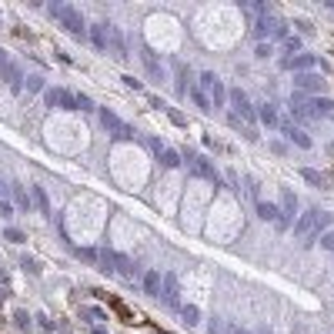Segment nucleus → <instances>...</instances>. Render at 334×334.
Returning <instances> with one entry per match:
<instances>
[{"label": "nucleus", "mask_w": 334, "mask_h": 334, "mask_svg": "<svg viewBox=\"0 0 334 334\" xmlns=\"http://www.w3.org/2000/svg\"><path fill=\"white\" fill-rule=\"evenodd\" d=\"M160 164L164 167H181V154L171 151V147H164V151H160Z\"/></svg>", "instance_id": "412c9836"}, {"label": "nucleus", "mask_w": 334, "mask_h": 334, "mask_svg": "<svg viewBox=\"0 0 334 334\" xmlns=\"http://www.w3.org/2000/svg\"><path fill=\"white\" fill-rule=\"evenodd\" d=\"M17 204H20V207H30V197H27L24 191H17Z\"/></svg>", "instance_id": "72a5a7b5"}, {"label": "nucleus", "mask_w": 334, "mask_h": 334, "mask_svg": "<svg viewBox=\"0 0 334 334\" xmlns=\"http://www.w3.org/2000/svg\"><path fill=\"white\" fill-rule=\"evenodd\" d=\"M101 124H104V130H107V134H111L114 141H130V137L137 134V130L130 127V124H124V120H120L114 111H107V107L101 111Z\"/></svg>", "instance_id": "20e7f679"}, {"label": "nucleus", "mask_w": 334, "mask_h": 334, "mask_svg": "<svg viewBox=\"0 0 334 334\" xmlns=\"http://www.w3.org/2000/svg\"><path fill=\"white\" fill-rule=\"evenodd\" d=\"M211 334H227V324H224L221 318H214V324H211Z\"/></svg>", "instance_id": "c85d7f7f"}, {"label": "nucleus", "mask_w": 334, "mask_h": 334, "mask_svg": "<svg viewBox=\"0 0 334 334\" xmlns=\"http://www.w3.org/2000/svg\"><path fill=\"white\" fill-rule=\"evenodd\" d=\"M308 111H311V117L334 114V101H331V97H314V101H308Z\"/></svg>", "instance_id": "2eb2a0df"}, {"label": "nucleus", "mask_w": 334, "mask_h": 334, "mask_svg": "<svg viewBox=\"0 0 334 334\" xmlns=\"http://www.w3.org/2000/svg\"><path fill=\"white\" fill-rule=\"evenodd\" d=\"M321 247H324V251H334V231H327L324 238H321Z\"/></svg>", "instance_id": "c756f323"}, {"label": "nucleus", "mask_w": 334, "mask_h": 334, "mask_svg": "<svg viewBox=\"0 0 334 334\" xmlns=\"http://www.w3.org/2000/svg\"><path fill=\"white\" fill-rule=\"evenodd\" d=\"M34 201H37V207L44 211V214H50V204H47V194H44V187H34Z\"/></svg>", "instance_id": "393cba45"}, {"label": "nucleus", "mask_w": 334, "mask_h": 334, "mask_svg": "<svg viewBox=\"0 0 334 334\" xmlns=\"http://www.w3.org/2000/svg\"><path fill=\"white\" fill-rule=\"evenodd\" d=\"M301 177H304V181H311L314 187H324V177H321L314 167H301Z\"/></svg>", "instance_id": "5701e85b"}, {"label": "nucleus", "mask_w": 334, "mask_h": 334, "mask_svg": "<svg viewBox=\"0 0 334 334\" xmlns=\"http://www.w3.org/2000/svg\"><path fill=\"white\" fill-rule=\"evenodd\" d=\"M97 261H101V271H111V274H120V278H134L137 271H134V264H130V257H124V254H114V251H97Z\"/></svg>", "instance_id": "7ed1b4c3"}, {"label": "nucleus", "mask_w": 334, "mask_h": 334, "mask_svg": "<svg viewBox=\"0 0 334 334\" xmlns=\"http://www.w3.org/2000/svg\"><path fill=\"white\" fill-rule=\"evenodd\" d=\"M160 284H164L160 271H147V274H144V291H147L151 297H160Z\"/></svg>", "instance_id": "dca6fc26"}, {"label": "nucleus", "mask_w": 334, "mask_h": 334, "mask_svg": "<svg viewBox=\"0 0 334 334\" xmlns=\"http://www.w3.org/2000/svg\"><path fill=\"white\" fill-rule=\"evenodd\" d=\"M257 117H261L264 124H278V111H274L271 104H261V111H257Z\"/></svg>", "instance_id": "b1692460"}, {"label": "nucleus", "mask_w": 334, "mask_h": 334, "mask_svg": "<svg viewBox=\"0 0 334 334\" xmlns=\"http://www.w3.org/2000/svg\"><path fill=\"white\" fill-rule=\"evenodd\" d=\"M0 77L10 84V90H20V87H24V74H20V67H17L14 60H7V64L0 67Z\"/></svg>", "instance_id": "f8f14e48"}, {"label": "nucleus", "mask_w": 334, "mask_h": 334, "mask_svg": "<svg viewBox=\"0 0 334 334\" xmlns=\"http://www.w3.org/2000/svg\"><path fill=\"white\" fill-rule=\"evenodd\" d=\"M257 214H261L264 221H281L278 207H274V204H268V201H257Z\"/></svg>", "instance_id": "aec40b11"}, {"label": "nucleus", "mask_w": 334, "mask_h": 334, "mask_svg": "<svg viewBox=\"0 0 334 334\" xmlns=\"http://www.w3.org/2000/svg\"><path fill=\"white\" fill-rule=\"evenodd\" d=\"M160 297H164L167 308H181V287H177L174 274H167V278H164V284H160Z\"/></svg>", "instance_id": "6e6552de"}, {"label": "nucleus", "mask_w": 334, "mask_h": 334, "mask_svg": "<svg viewBox=\"0 0 334 334\" xmlns=\"http://www.w3.org/2000/svg\"><path fill=\"white\" fill-rule=\"evenodd\" d=\"M294 87L301 90V94H318V90H324V80H321L318 74H297Z\"/></svg>", "instance_id": "1a4fd4ad"}, {"label": "nucleus", "mask_w": 334, "mask_h": 334, "mask_svg": "<svg viewBox=\"0 0 334 334\" xmlns=\"http://www.w3.org/2000/svg\"><path fill=\"white\" fill-rule=\"evenodd\" d=\"M231 334H247V331H244V327H234V331H231Z\"/></svg>", "instance_id": "c9c22d12"}, {"label": "nucleus", "mask_w": 334, "mask_h": 334, "mask_svg": "<svg viewBox=\"0 0 334 334\" xmlns=\"http://www.w3.org/2000/svg\"><path fill=\"white\" fill-rule=\"evenodd\" d=\"M7 60H10V57H7V50H0V67L7 64Z\"/></svg>", "instance_id": "f704fd0d"}, {"label": "nucleus", "mask_w": 334, "mask_h": 334, "mask_svg": "<svg viewBox=\"0 0 334 334\" xmlns=\"http://www.w3.org/2000/svg\"><path fill=\"white\" fill-rule=\"evenodd\" d=\"M294 194H291V191H284V194H281V211H278V214H281V227H287V221H291V217H294Z\"/></svg>", "instance_id": "4468645a"}, {"label": "nucleus", "mask_w": 334, "mask_h": 334, "mask_svg": "<svg viewBox=\"0 0 334 334\" xmlns=\"http://www.w3.org/2000/svg\"><path fill=\"white\" fill-rule=\"evenodd\" d=\"M201 87L211 94V101H214V107H224V101H227V90H224V84L214 77V74H201Z\"/></svg>", "instance_id": "423d86ee"}, {"label": "nucleus", "mask_w": 334, "mask_h": 334, "mask_svg": "<svg viewBox=\"0 0 334 334\" xmlns=\"http://www.w3.org/2000/svg\"><path fill=\"white\" fill-rule=\"evenodd\" d=\"M191 101H194V104H197L201 111H211V101H207V97H204V94H201V90H191Z\"/></svg>", "instance_id": "a878e982"}, {"label": "nucleus", "mask_w": 334, "mask_h": 334, "mask_svg": "<svg viewBox=\"0 0 334 334\" xmlns=\"http://www.w3.org/2000/svg\"><path fill=\"white\" fill-rule=\"evenodd\" d=\"M281 130H284V134H287V141H294L297 147H311V137L304 134L301 127H291V124H284V127H281Z\"/></svg>", "instance_id": "f3484780"}, {"label": "nucleus", "mask_w": 334, "mask_h": 334, "mask_svg": "<svg viewBox=\"0 0 334 334\" xmlns=\"http://www.w3.org/2000/svg\"><path fill=\"white\" fill-rule=\"evenodd\" d=\"M50 17H57L60 20V27H64L67 34H74V37H84V17H80V10L67 7V4H50Z\"/></svg>", "instance_id": "f03ea898"}, {"label": "nucleus", "mask_w": 334, "mask_h": 334, "mask_svg": "<svg viewBox=\"0 0 334 334\" xmlns=\"http://www.w3.org/2000/svg\"><path fill=\"white\" fill-rule=\"evenodd\" d=\"M141 60H144V67H147V74H151L154 80H164V67H160L157 54H154L151 47H141Z\"/></svg>", "instance_id": "9d476101"}, {"label": "nucleus", "mask_w": 334, "mask_h": 334, "mask_svg": "<svg viewBox=\"0 0 334 334\" xmlns=\"http://www.w3.org/2000/svg\"><path fill=\"white\" fill-rule=\"evenodd\" d=\"M90 40H94V47H97V50H107V24L90 27Z\"/></svg>", "instance_id": "6ab92c4d"}, {"label": "nucleus", "mask_w": 334, "mask_h": 334, "mask_svg": "<svg viewBox=\"0 0 334 334\" xmlns=\"http://www.w3.org/2000/svg\"><path fill=\"white\" fill-rule=\"evenodd\" d=\"M181 318H184V324H187V327H194V324H197V318H201V311L194 308V304H187V308H181Z\"/></svg>", "instance_id": "4be33fe9"}, {"label": "nucleus", "mask_w": 334, "mask_h": 334, "mask_svg": "<svg viewBox=\"0 0 334 334\" xmlns=\"http://www.w3.org/2000/svg\"><path fill=\"white\" fill-rule=\"evenodd\" d=\"M327 221H331V214H324V211H308V214L297 217V224H294V238L301 241V244H311V241H314V234H318Z\"/></svg>", "instance_id": "f257e3e1"}, {"label": "nucleus", "mask_w": 334, "mask_h": 334, "mask_svg": "<svg viewBox=\"0 0 334 334\" xmlns=\"http://www.w3.org/2000/svg\"><path fill=\"white\" fill-rule=\"evenodd\" d=\"M187 167H191L197 177H204V181H211V184H217L221 177H217V171H214V164L204 157V154H197V151H187Z\"/></svg>", "instance_id": "39448f33"}, {"label": "nucleus", "mask_w": 334, "mask_h": 334, "mask_svg": "<svg viewBox=\"0 0 334 334\" xmlns=\"http://www.w3.org/2000/svg\"><path fill=\"white\" fill-rule=\"evenodd\" d=\"M4 194H7V187H4V181H0V197H4Z\"/></svg>", "instance_id": "e433bc0d"}, {"label": "nucleus", "mask_w": 334, "mask_h": 334, "mask_svg": "<svg viewBox=\"0 0 334 334\" xmlns=\"http://www.w3.org/2000/svg\"><path fill=\"white\" fill-rule=\"evenodd\" d=\"M57 107H60V111H77V94L57 87Z\"/></svg>", "instance_id": "a211bd4d"}, {"label": "nucleus", "mask_w": 334, "mask_h": 334, "mask_svg": "<svg viewBox=\"0 0 334 334\" xmlns=\"http://www.w3.org/2000/svg\"><path fill=\"white\" fill-rule=\"evenodd\" d=\"M27 87H30V90H40V87H44V80H40V77H27Z\"/></svg>", "instance_id": "2f4dec72"}, {"label": "nucleus", "mask_w": 334, "mask_h": 334, "mask_svg": "<svg viewBox=\"0 0 334 334\" xmlns=\"http://www.w3.org/2000/svg\"><path fill=\"white\" fill-rule=\"evenodd\" d=\"M90 107H94V101L87 94H77V111H90Z\"/></svg>", "instance_id": "bb28decb"}, {"label": "nucleus", "mask_w": 334, "mask_h": 334, "mask_svg": "<svg viewBox=\"0 0 334 334\" xmlns=\"http://www.w3.org/2000/svg\"><path fill=\"white\" fill-rule=\"evenodd\" d=\"M107 44H111V47H114V57H117V60H127V44H124V37H120V30H117V27H111V24H107Z\"/></svg>", "instance_id": "ddd939ff"}, {"label": "nucleus", "mask_w": 334, "mask_h": 334, "mask_svg": "<svg viewBox=\"0 0 334 334\" xmlns=\"http://www.w3.org/2000/svg\"><path fill=\"white\" fill-rule=\"evenodd\" d=\"M44 101H47L50 107H57V87L54 90H44Z\"/></svg>", "instance_id": "7c9ffc66"}, {"label": "nucleus", "mask_w": 334, "mask_h": 334, "mask_svg": "<svg viewBox=\"0 0 334 334\" xmlns=\"http://www.w3.org/2000/svg\"><path fill=\"white\" fill-rule=\"evenodd\" d=\"M284 47H287V50H297V47H301V40H297V37H287Z\"/></svg>", "instance_id": "473e14b6"}, {"label": "nucleus", "mask_w": 334, "mask_h": 334, "mask_svg": "<svg viewBox=\"0 0 334 334\" xmlns=\"http://www.w3.org/2000/svg\"><path fill=\"white\" fill-rule=\"evenodd\" d=\"M231 104H234V114H238L244 124H251V120L257 117L254 114V107H251V101H247V94L244 90H231Z\"/></svg>", "instance_id": "0eeeda50"}, {"label": "nucleus", "mask_w": 334, "mask_h": 334, "mask_svg": "<svg viewBox=\"0 0 334 334\" xmlns=\"http://www.w3.org/2000/svg\"><path fill=\"white\" fill-rule=\"evenodd\" d=\"M7 241H14V244H24V234L17 231V227H7V234H4Z\"/></svg>", "instance_id": "cd10ccee"}, {"label": "nucleus", "mask_w": 334, "mask_h": 334, "mask_svg": "<svg viewBox=\"0 0 334 334\" xmlns=\"http://www.w3.org/2000/svg\"><path fill=\"white\" fill-rule=\"evenodd\" d=\"M284 67H287V71H304V74H308L311 67H318V57H314V54H294V57H287V60H284Z\"/></svg>", "instance_id": "9b49d317"}]
</instances>
